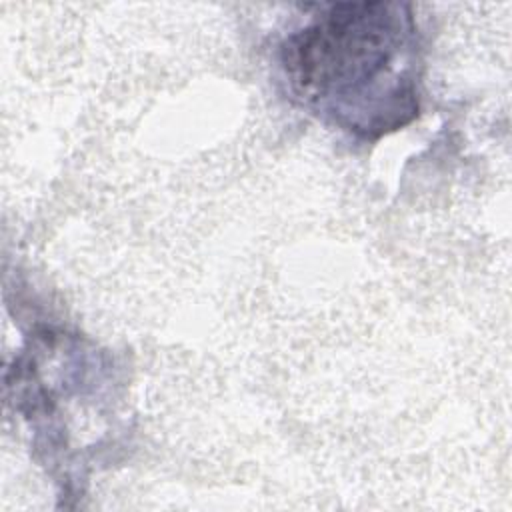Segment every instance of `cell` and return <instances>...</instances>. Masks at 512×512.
<instances>
[{
  "label": "cell",
  "instance_id": "cell-1",
  "mask_svg": "<svg viewBox=\"0 0 512 512\" xmlns=\"http://www.w3.org/2000/svg\"><path fill=\"white\" fill-rule=\"evenodd\" d=\"M278 60L290 94L350 134L374 140L418 116L422 60L410 4L318 6L284 38Z\"/></svg>",
  "mask_w": 512,
  "mask_h": 512
}]
</instances>
